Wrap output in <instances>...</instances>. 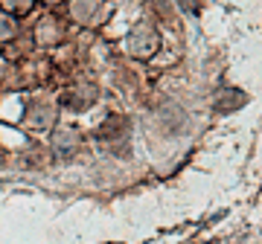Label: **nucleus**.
Here are the masks:
<instances>
[{"label":"nucleus","instance_id":"1","mask_svg":"<svg viewBox=\"0 0 262 244\" xmlns=\"http://www.w3.org/2000/svg\"><path fill=\"white\" fill-rule=\"evenodd\" d=\"M0 35H3V38L9 35V20H0Z\"/></svg>","mask_w":262,"mask_h":244}]
</instances>
